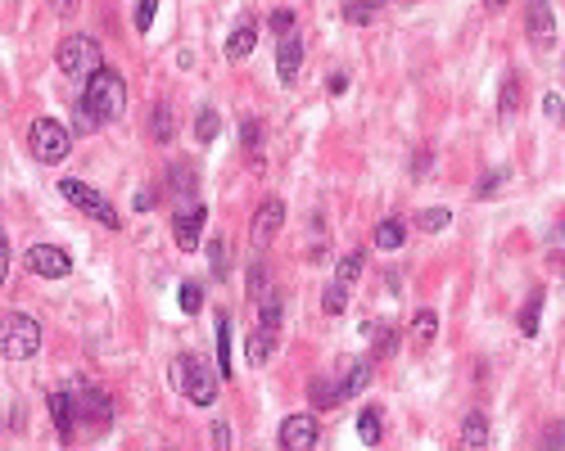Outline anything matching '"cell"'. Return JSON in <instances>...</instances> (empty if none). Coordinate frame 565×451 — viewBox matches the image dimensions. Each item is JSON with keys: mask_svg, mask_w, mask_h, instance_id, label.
Masks as SVG:
<instances>
[{"mask_svg": "<svg viewBox=\"0 0 565 451\" xmlns=\"http://www.w3.org/2000/svg\"><path fill=\"white\" fill-rule=\"evenodd\" d=\"M448 221H452V212H448V208H425V212H416V226H421V230H430V235H434V230H443Z\"/></svg>", "mask_w": 565, "mask_h": 451, "instance_id": "8d00e7d4", "label": "cell"}, {"mask_svg": "<svg viewBox=\"0 0 565 451\" xmlns=\"http://www.w3.org/2000/svg\"><path fill=\"white\" fill-rule=\"evenodd\" d=\"M349 91V73H331V82H326V95H344Z\"/></svg>", "mask_w": 565, "mask_h": 451, "instance_id": "bcb514c9", "label": "cell"}, {"mask_svg": "<svg viewBox=\"0 0 565 451\" xmlns=\"http://www.w3.org/2000/svg\"><path fill=\"white\" fill-rule=\"evenodd\" d=\"M542 289H529V298H524V307H520V334L524 338H533L538 334V311H542Z\"/></svg>", "mask_w": 565, "mask_h": 451, "instance_id": "cb8c5ba5", "label": "cell"}, {"mask_svg": "<svg viewBox=\"0 0 565 451\" xmlns=\"http://www.w3.org/2000/svg\"><path fill=\"white\" fill-rule=\"evenodd\" d=\"M344 307H349V280L335 275V280L322 289V311H326V316H340Z\"/></svg>", "mask_w": 565, "mask_h": 451, "instance_id": "603a6c76", "label": "cell"}, {"mask_svg": "<svg viewBox=\"0 0 565 451\" xmlns=\"http://www.w3.org/2000/svg\"><path fill=\"white\" fill-rule=\"evenodd\" d=\"M253 46H258V28H253V23H240V28L231 32V41H226V59H249Z\"/></svg>", "mask_w": 565, "mask_h": 451, "instance_id": "d6986e66", "label": "cell"}, {"mask_svg": "<svg viewBox=\"0 0 565 451\" xmlns=\"http://www.w3.org/2000/svg\"><path fill=\"white\" fill-rule=\"evenodd\" d=\"M105 122H114V118H123V109H127V82L114 73V68H100V73H91L87 77V95H82Z\"/></svg>", "mask_w": 565, "mask_h": 451, "instance_id": "3957f363", "label": "cell"}, {"mask_svg": "<svg viewBox=\"0 0 565 451\" xmlns=\"http://www.w3.org/2000/svg\"><path fill=\"white\" fill-rule=\"evenodd\" d=\"M367 383H371V361H358V365L349 370V379H344V397H358Z\"/></svg>", "mask_w": 565, "mask_h": 451, "instance_id": "d590c367", "label": "cell"}, {"mask_svg": "<svg viewBox=\"0 0 565 451\" xmlns=\"http://www.w3.org/2000/svg\"><path fill=\"white\" fill-rule=\"evenodd\" d=\"M37 347H41V325L28 311H10L5 334H0V352H5V361H28Z\"/></svg>", "mask_w": 565, "mask_h": 451, "instance_id": "8992f818", "label": "cell"}, {"mask_svg": "<svg viewBox=\"0 0 565 451\" xmlns=\"http://www.w3.org/2000/svg\"><path fill=\"white\" fill-rule=\"evenodd\" d=\"M68 140H73V131H68L64 122H55V118H37V122L28 127V149H32L37 163H64Z\"/></svg>", "mask_w": 565, "mask_h": 451, "instance_id": "5b68a950", "label": "cell"}, {"mask_svg": "<svg viewBox=\"0 0 565 451\" xmlns=\"http://www.w3.org/2000/svg\"><path fill=\"white\" fill-rule=\"evenodd\" d=\"M100 122H105V118H100L87 100H77V104H73V136H96V127H100Z\"/></svg>", "mask_w": 565, "mask_h": 451, "instance_id": "484cf974", "label": "cell"}, {"mask_svg": "<svg viewBox=\"0 0 565 451\" xmlns=\"http://www.w3.org/2000/svg\"><path fill=\"white\" fill-rule=\"evenodd\" d=\"M244 293H249V302H262V293H267V266H262V262H253V266H249Z\"/></svg>", "mask_w": 565, "mask_h": 451, "instance_id": "e575fe53", "label": "cell"}, {"mask_svg": "<svg viewBox=\"0 0 565 451\" xmlns=\"http://www.w3.org/2000/svg\"><path fill=\"white\" fill-rule=\"evenodd\" d=\"M226 374L222 370H213L208 361H199V356H177L172 361V383L195 401V406H213L217 401V383H222Z\"/></svg>", "mask_w": 565, "mask_h": 451, "instance_id": "6da1fadb", "label": "cell"}, {"mask_svg": "<svg viewBox=\"0 0 565 451\" xmlns=\"http://www.w3.org/2000/svg\"><path fill=\"white\" fill-rule=\"evenodd\" d=\"M28 266H32V275H46V280L73 275V257L64 248H55V244H32L28 248Z\"/></svg>", "mask_w": 565, "mask_h": 451, "instance_id": "8fae6325", "label": "cell"}, {"mask_svg": "<svg viewBox=\"0 0 565 451\" xmlns=\"http://www.w3.org/2000/svg\"><path fill=\"white\" fill-rule=\"evenodd\" d=\"M524 32H529V46H533V50H547V46H551V37H556V14H551L547 0H529Z\"/></svg>", "mask_w": 565, "mask_h": 451, "instance_id": "7c38bea8", "label": "cell"}, {"mask_svg": "<svg viewBox=\"0 0 565 451\" xmlns=\"http://www.w3.org/2000/svg\"><path fill=\"white\" fill-rule=\"evenodd\" d=\"M217 131H222V118H217L213 109H199V118H195V140H199V145H213Z\"/></svg>", "mask_w": 565, "mask_h": 451, "instance_id": "f1b7e54d", "label": "cell"}, {"mask_svg": "<svg viewBox=\"0 0 565 451\" xmlns=\"http://www.w3.org/2000/svg\"><path fill=\"white\" fill-rule=\"evenodd\" d=\"M542 113H547L551 122H565V100H560L556 91H547V95H542Z\"/></svg>", "mask_w": 565, "mask_h": 451, "instance_id": "b9f144b4", "label": "cell"}, {"mask_svg": "<svg viewBox=\"0 0 565 451\" xmlns=\"http://www.w3.org/2000/svg\"><path fill=\"white\" fill-rule=\"evenodd\" d=\"M55 64H59V73L64 77H91V73H100L105 68V50H100V41L96 37H87V32H73V37H64L59 41V50H55Z\"/></svg>", "mask_w": 565, "mask_h": 451, "instance_id": "7a4b0ae2", "label": "cell"}, {"mask_svg": "<svg viewBox=\"0 0 565 451\" xmlns=\"http://www.w3.org/2000/svg\"><path fill=\"white\" fill-rule=\"evenodd\" d=\"M515 113H520V77L506 73V77H502V91H497V118L511 122Z\"/></svg>", "mask_w": 565, "mask_h": 451, "instance_id": "e0dca14e", "label": "cell"}, {"mask_svg": "<svg viewBox=\"0 0 565 451\" xmlns=\"http://www.w3.org/2000/svg\"><path fill=\"white\" fill-rule=\"evenodd\" d=\"M280 226H286V199H276V194H271V199H262V203H258V212L249 217V239L262 248V244H267Z\"/></svg>", "mask_w": 565, "mask_h": 451, "instance_id": "30bf717a", "label": "cell"}, {"mask_svg": "<svg viewBox=\"0 0 565 451\" xmlns=\"http://www.w3.org/2000/svg\"><path fill=\"white\" fill-rule=\"evenodd\" d=\"M172 190H177L181 199H190V194H195V172H190L186 163H177V167H172Z\"/></svg>", "mask_w": 565, "mask_h": 451, "instance_id": "74e56055", "label": "cell"}, {"mask_svg": "<svg viewBox=\"0 0 565 451\" xmlns=\"http://www.w3.org/2000/svg\"><path fill=\"white\" fill-rule=\"evenodd\" d=\"M484 5H488V10H502V5H506V0H484Z\"/></svg>", "mask_w": 565, "mask_h": 451, "instance_id": "816d5d0a", "label": "cell"}, {"mask_svg": "<svg viewBox=\"0 0 565 451\" xmlns=\"http://www.w3.org/2000/svg\"><path fill=\"white\" fill-rule=\"evenodd\" d=\"M50 415H55L59 437L68 442V437H73V424H77V410H73V392H68V388H55V392H50Z\"/></svg>", "mask_w": 565, "mask_h": 451, "instance_id": "9a60e30c", "label": "cell"}, {"mask_svg": "<svg viewBox=\"0 0 565 451\" xmlns=\"http://www.w3.org/2000/svg\"><path fill=\"white\" fill-rule=\"evenodd\" d=\"M154 14H159V0H141V5H136V32H150Z\"/></svg>", "mask_w": 565, "mask_h": 451, "instance_id": "60d3db41", "label": "cell"}, {"mask_svg": "<svg viewBox=\"0 0 565 451\" xmlns=\"http://www.w3.org/2000/svg\"><path fill=\"white\" fill-rule=\"evenodd\" d=\"M276 334H280V329H267V325H258V329L249 334V343H244L249 365H267V361L276 356Z\"/></svg>", "mask_w": 565, "mask_h": 451, "instance_id": "5bb4252c", "label": "cell"}, {"mask_svg": "<svg viewBox=\"0 0 565 451\" xmlns=\"http://www.w3.org/2000/svg\"><path fill=\"white\" fill-rule=\"evenodd\" d=\"M177 302H181V311H186V316H195V311L204 307V289H199V284H181Z\"/></svg>", "mask_w": 565, "mask_h": 451, "instance_id": "f35d334b", "label": "cell"}, {"mask_svg": "<svg viewBox=\"0 0 565 451\" xmlns=\"http://www.w3.org/2000/svg\"><path fill=\"white\" fill-rule=\"evenodd\" d=\"M461 446H488V419H484V410H470L466 419H461Z\"/></svg>", "mask_w": 565, "mask_h": 451, "instance_id": "7402d4cb", "label": "cell"}, {"mask_svg": "<svg viewBox=\"0 0 565 451\" xmlns=\"http://www.w3.org/2000/svg\"><path fill=\"white\" fill-rule=\"evenodd\" d=\"M412 334H416V343H434V334H439V311H434V307H421L416 320H412Z\"/></svg>", "mask_w": 565, "mask_h": 451, "instance_id": "4316f807", "label": "cell"}, {"mask_svg": "<svg viewBox=\"0 0 565 451\" xmlns=\"http://www.w3.org/2000/svg\"><path fill=\"white\" fill-rule=\"evenodd\" d=\"M276 442H280V451H313V446L322 442V428H317V419H313L308 410H299V415L280 419Z\"/></svg>", "mask_w": 565, "mask_h": 451, "instance_id": "ba28073f", "label": "cell"}, {"mask_svg": "<svg viewBox=\"0 0 565 451\" xmlns=\"http://www.w3.org/2000/svg\"><path fill=\"white\" fill-rule=\"evenodd\" d=\"M10 262H14L10 257V239H0V275H5V280H10Z\"/></svg>", "mask_w": 565, "mask_h": 451, "instance_id": "7dc6e473", "label": "cell"}, {"mask_svg": "<svg viewBox=\"0 0 565 451\" xmlns=\"http://www.w3.org/2000/svg\"><path fill=\"white\" fill-rule=\"evenodd\" d=\"M506 181H511V167H488V172L479 176L475 194H479V199H493V194H497V190H502Z\"/></svg>", "mask_w": 565, "mask_h": 451, "instance_id": "f546056e", "label": "cell"}, {"mask_svg": "<svg viewBox=\"0 0 565 451\" xmlns=\"http://www.w3.org/2000/svg\"><path fill=\"white\" fill-rule=\"evenodd\" d=\"M358 433H362V442H367V446H376V442H380V433H385V428H380V406H367V410L358 415Z\"/></svg>", "mask_w": 565, "mask_h": 451, "instance_id": "1f68e13d", "label": "cell"}, {"mask_svg": "<svg viewBox=\"0 0 565 451\" xmlns=\"http://www.w3.org/2000/svg\"><path fill=\"white\" fill-rule=\"evenodd\" d=\"M68 392H73L77 424H87V428L105 433V428H109V419H114V401H109V392H105V388H96V383H73Z\"/></svg>", "mask_w": 565, "mask_h": 451, "instance_id": "52a82bcc", "label": "cell"}, {"mask_svg": "<svg viewBox=\"0 0 565 451\" xmlns=\"http://www.w3.org/2000/svg\"><path fill=\"white\" fill-rule=\"evenodd\" d=\"M362 266H367V253H362V248H353V253H344V257H340V262H335V275H340V280H349V284H353V280H358V275H362Z\"/></svg>", "mask_w": 565, "mask_h": 451, "instance_id": "d6a6232c", "label": "cell"}, {"mask_svg": "<svg viewBox=\"0 0 565 451\" xmlns=\"http://www.w3.org/2000/svg\"><path fill=\"white\" fill-rule=\"evenodd\" d=\"M371 19H376V0H349V5H344V23L371 28Z\"/></svg>", "mask_w": 565, "mask_h": 451, "instance_id": "83f0119b", "label": "cell"}, {"mask_svg": "<svg viewBox=\"0 0 565 451\" xmlns=\"http://www.w3.org/2000/svg\"><path fill=\"white\" fill-rule=\"evenodd\" d=\"M376 248H385V253H394V248H403V239H407V226L398 221V217H385L380 226H376Z\"/></svg>", "mask_w": 565, "mask_h": 451, "instance_id": "44dd1931", "label": "cell"}, {"mask_svg": "<svg viewBox=\"0 0 565 451\" xmlns=\"http://www.w3.org/2000/svg\"><path fill=\"white\" fill-rule=\"evenodd\" d=\"M267 28H271V32H276V37H286V32H295V14H290V10H276V14H271V23H267Z\"/></svg>", "mask_w": 565, "mask_h": 451, "instance_id": "7bdbcfd3", "label": "cell"}, {"mask_svg": "<svg viewBox=\"0 0 565 451\" xmlns=\"http://www.w3.org/2000/svg\"><path fill=\"white\" fill-rule=\"evenodd\" d=\"M362 334H367V338L376 343V352H380V356H389V352L398 347V329H394V325H380V320H367V325H362Z\"/></svg>", "mask_w": 565, "mask_h": 451, "instance_id": "d4e9b609", "label": "cell"}, {"mask_svg": "<svg viewBox=\"0 0 565 451\" xmlns=\"http://www.w3.org/2000/svg\"><path fill=\"white\" fill-rule=\"evenodd\" d=\"M150 136H154L159 145H168V140L177 136V113H172L168 100H159V104L150 109Z\"/></svg>", "mask_w": 565, "mask_h": 451, "instance_id": "2e32d148", "label": "cell"}, {"mask_svg": "<svg viewBox=\"0 0 565 451\" xmlns=\"http://www.w3.org/2000/svg\"><path fill=\"white\" fill-rule=\"evenodd\" d=\"M376 5H380V0H376Z\"/></svg>", "mask_w": 565, "mask_h": 451, "instance_id": "f5cc1de1", "label": "cell"}, {"mask_svg": "<svg viewBox=\"0 0 565 451\" xmlns=\"http://www.w3.org/2000/svg\"><path fill=\"white\" fill-rule=\"evenodd\" d=\"M59 194L73 203V208H82L91 221H100V226H109V230H118L123 226V217H118V208L96 190V185H87V181H77V176H64L59 181Z\"/></svg>", "mask_w": 565, "mask_h": 451, "instance_id": "277c9868", "label": "cell"}, {"mask_svg": "<svg viewBox=\"0 0 565 451\" xmlns=\"http://www.w3.org/2000/svg\"><path fill=\"white\" fill-rule=\"evenodd\" d=\"M217 370L231 379V316L217 320Z\"/></svg>", "mask_w": 565, "mask_h": 451, "instance_id": "4dcf8cb0", "label": "cell"}, {"mask_svg": "<svg viewBox=\"0 0 565 451\" xmlns=\"http://www.w3.org/2000/svg\"><path fill=\"white\" fill-rule=\"evenodd\" d=\"M231 442H235V437H231V424H226V419H217V424H213V446H222V451H226Z\"/></svg>", "mask_w": 565, "mask_h": 451, "instance_id": "f6af8a7d", "label": "cell"}, {"mask_svg": "<svg viewBox=\"0 0 565 451\" xmlns=\"http://www.w3.org/2000/svg\"><path fill=\"white\" fill-rule=\"evenodd\" d=\"M280 311H286V307H280V298L271 293V298L262 302V311H258V316H262L258 325H267V329H280Z\"/></svg>", "mask_w": 565, "mask_h": 451, "instance_id": "ab89813d", "label": "cell"}, {"mask_svg": "<svg viewBox=\"0 0 565 451\" xmlns=\"http://www.w3.org/2000/svg\"><path fill=\"white\" fill-rule=\"evenodd\" d=\"M299 68H304V41L295 32H286V37H280V50H276V73H280V82H286V86H295Z\"/></svg>", "mask_w": 565, "mask_h": 451, "instance_id": "4fadbf2b", "label": "cell"}, {"mask_svg": "<svg viewBox=\"0 0 565 451\" xmlns=\"http://www.w3.org/2000/svg\"><path fill=\"white\" fill-rule=\"evenodd\" d=\"M150 208H154V194L141 190V194H136V212H150Z\"/></svg>", "mask_w": 565, "mask_h": 451, "instance_id": "f907efd6", "label": "cell"}, {"mask_svg": "<svg viewBox=\"0 0 565 451\" xmlns=\"http://www.w3.org/2000/svg\"><path fill=\"white\" fill-rule=\"evenodd\" d=\"M77 5H82V0H55V14L73 19V14H77Z\"/></svg>", "mask_w": 565, "mask_h": 451, "instance_id": "c3c4849f", "label": "cell"}, {"mask_svg": "<svg viewBox=\"0 0 565 451\" xmlns=\"http://www.w3.org/2000/svg\"><path fill=\"white\" fill-rule=\"evenodd\" d=\"M208 266H213L217 280H226V266H231V248H226V239H208Z\"/></svg>", "mask_w": 565, "mask_h": 451, "instance_id": "836d02e7", "label": "cell"}, {"mask_svg": "<svg viewBox=\"0 0 565 451\" xmlns=\"http://www.w3.org/2000/svg\"><path fill=\"white\" fill-rule=\"evenodd\" d=\"M430 158H434L430 149H416V158H412V176H416V181H425V176H430Z\"/></svg>", "mask_w": 565, "mask_h": 451, "instance_id": "ee69618b", "label": "cell"}, {"mask_svg": "<svg viewBox=\"0 0 565 451\" xmlns=\"http://www.w3.org/2000/svg\"><path fill=\"white\" fill-rule=\"evenodd\" d=\"M204 221H208V208L195 203V199H186V208H181L177 221H172V239H177L181 253H190V248L204 244Z\"/></svg>", "mask_w": 565, "mask_h": 451, "instance_id": "9c48e42d", "label": "cell"}, {"mask_svg": "<svg viewBox=\"0 0 565 451\" xmlns=\"http://www.w3.org/2000/svg\"><path fill=\"white\" fill-rule=\"evenodd\" d=\"M547 446H565V424H556V428H547V437H542Z\"/></svg>", "mask_w": 565, "mask_h": 451, "instance_id": "681fc988", "label": "cell"}, {"mask_svg": "<svg viewBox=\"0 0 565 451\" xmlns=\"http://www.w3.org/2000/svg\"><path fill=\"white\" fill-rule=\"evenodd\" d=\"M308 397H313V406H317V410H331V406H340V401H344V383L335 388L326 374H317V379L308 383Z\"/></svg>", "mask_w": 565, "mask_h": 451, "instance_id": "ac0fdd59", "label": "cell"}, {"mask_svg": "<svg viewBox=\"0 0 565 451\" xmlns=\"http://www.w3.org/2000/svg\"><path fill=\"white\" fill-rule=\"evenodd\" d=\"M240 145H244L249 163L262 167V122H258V118H244V122H240Z\"/></svg>", "mask_w": 565, "mask_h": 451, "instance_id": "ffe728a7", "label": "cell"}]
</instances>
